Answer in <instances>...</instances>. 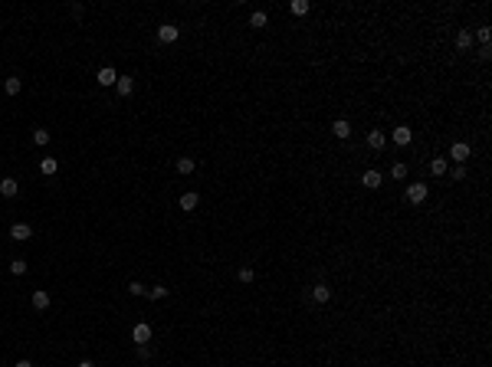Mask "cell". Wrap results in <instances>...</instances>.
I'll return each instance as SVG.
<instances>
[{"label": "cell", "instance_id": "cell-5", "mask_svg": "<svg viewBox=\"0 0 492 367\" xmlns=\"http://www.w3.org/2000/svg\"><path fill=\"white\" fill-rule=\"evenodd\" d=\"M95 82H99V86H115V82H118V72L112 69V66H102L99 76H95Z\"/></svg>", "mask_w": 492, "mask_h": 367}, {"label": "cell", "instance_id": "cell-14", "mask_svg": "<svg viewBox=\"0 0 492 367\" xmlns=\"http://www.w3.org/2000/svg\"><path fill=\"white\" fill-rule=\"evenodd\" d=\"M430 174H433V177H443L446 174V157H433V161H430Z\"/></svg>", "mask_w": 492, "mask_h": 367}, {"label": "cell", "instance_id": "cell-26", "mask_svg": "<svg viewBox=\"0 0 492 367\" xmlns=\"http://www.w3.org/2000/svg\"><path fill=\"white\" fill-rule=\"evenodd\" d=\"M33 141H36V144H49V131L46 128H36V131H33Z\"/></svg>", "mask_w": 492, "mask_h": 367}, {"label": "cell", "instance_id": "cell-21", "mask_svg": "<svg viewBox=\"0 0 492 367\" xmlns=\"http://www.w3.org/2000/svg\"><path fill=\"white\" fill-rule=\"evenodd\" d=\"M10 272H13V275H23L26 272V259H20V256L10 259Z\"/></svg>", "mask_w": 492, "mask_h": 367}, {"label": "cell", "instance_id": "cell-19", "mask_svg": "<svg viewBox=\"0 0 492 367\" xmlns=\"http://www.w3.org/2000/svg\"><path fill=\"white\" fill-rule=\"evenodd\" d=\"M174 167H177V174H190V171H194V157H177Z\"/></svg>", "mask_w": 492, "mask_h": 367}, {"label": "cell", "instance_id": "cell-16", "mask_svg": "<svg viewBox=\"0 0 492 367\" xmlns=\"http://www.w3.org/2000/svg\"><path fill=\"white\" fill-rule=\"evenodd\" d=\"M469 46H473V33L460 30V33H456V49H469Z\"/></svg>", "mask_w": 492, "mask_h": 367}, {"label": "cell", "instance_id": "cell-3", "mask_svg": "<svg viewBox=\"0 0 492 367\" xmlns=\"http://www.w3.org/2000/svg\"><path fill=\"white\" fill-rule=\"evenodd\" d=\"M469 154H473V148H469L466 141H456L453 148H450V157H453L456 164H463V161H466V157H469Z\"/></svg>", "mask_w": 492, "mask_h": 367}, {"label": "cell", "instance_id": "cell-11", "mask_svg": "<svg viewBox=\"0 0 492 367\" xmlns=\"http://www.w3.org/2000/svg\"><path fill=\"white\" fill-rule=\"evenodd\" d=\"M367 144H371L374 151H381L384 144H387V134L384 131H367Z\"/></svg>", "mask_w": 492, "mask_h": 367}, {"label": "cell", "instance_id": "cell-17", "mask_svg": "<svg viewBox=\"0 0 492 367\" xmlns=\"http://www.w3.org/2000/svg\"><path fill=\"white\" fill-rule=\"evenodd\" d=\"M312 298H315L319 305H325L328 298H331V292H328V285H315V289H312Z\"/></svg>", "mask_w": 492, "mask_h": 367}, {"label": "cell", "instance_id": "cell-23", "mask_svg": "<svg viewBox=\"0 0 492 367\" xmlns=\"http://www.w3.org/2000/svg\"><path fill=\"white\" fill-rule=\"evenodd\" d=\"M145 295H148L151 302H158V298H167V289H164V285H155V289H148Z\"/></svg>", "mask_w": 492, "mask_h": 367}, {"label": "cell", "instance_id": "cell-13", "mask_svg": "<svg viewBox=\"0 0 492 367\" xmlns=\"http://www.w3.org/2000/svg\"><path fill=\"white\" fill-rule=\"evenodd\" d=\"M331 134H335V138H348V134H351V125H348V122H344V118H338L335 125H331Z\"/></svg>", "mask_w": 492, "mask_h": 367}, {"label": "cell", "instance_id": "cell-32", "mask_svg": "<svg viewBox=\"0 0 492 367\" xmlns=\"http://www.w3.org/2000/svg\"><path fill=\"white\" fill-rule=\"evenodd\" d=\"M16 367H33V364H30V361H20V364H16Z\"/></svg>", "mask_w": 492, "mask_h": 367}, {"label": "cell", "instance_id": "cell-1", "mask_svg": "<svg viewBox=\"0 0 492 367\" xmlns=\"http://www.w3.org/2000/svg\"><path fill=\"white\" fill-rule=\"evenodd\" d=\"M177 36H180V30L174 23H161L158 26V43H174Z\"/></svg>", "mask_w": 492, "mask_h": 367}, {"label": "cell", "instance_id": "cell-22", "mask_svg": "<svg viewBox=\"0 0 492 367\" xmlns=\"http://www.w3.org/2000/svg\"><path fill=\"white\" fill-rule=\"evenodd\" d=\"M292 13H296V16H305V13H309V0H292Z\"/></svg>", "mask_w": 492, "mask_h": 367}, {"label": "cell", "instance_id": "cell-25", "mask_svg": "<svg viewBox=\"0 0 492 367\" xmlns=\"http://www.w3.org/2000/svg\"><path fill=\"white\" fill-rule=\"evenodd\" d=\"M250 26H256V30H263V26H266V13H263V10H256V13L250 16Z\"/></svg>", "mask_w": 492, "mask_h": 367}, {"label": "cell", "instance_id": "cell-20", "mask_svg": "<svg viewBox=\"0 0 492 367\" xmlns=\"http://www.w3.org/2000/svg\"><path fill=\"white\" fill-rule=\"evenodd\" d=\"M3 89H7V95H16L20 89H23V82H20V76H10V79H7V86H3Z\"/></svg>", "mask_w": 492, "mask_h": 367}, {"label": "cell", "instance_id": "cell-31", "mask_svg": "<svg viewBox=\"0 0 492 367\" xmlns=\"http://www.w3.org/2000/svg\"><path fill=\"white\" fill-rule=\"evenodd\" d=\"M79 367H95V364H92V361H79Z\"/></svg>", "mask_w": 492, "mask_h": 367}, {"label": "cell", "instance_id": "cell-24", "mask_svg": "<svg viewBox=\"0 0 492 367\" xmlns=\"http://www.w3.org/2000/svg\"><path fill=\"white\" fill-rule=\"evenodd\" d=\"M391 177L394 180H404L407 177V164H400V161H397V164H391Z\"/></svg>", "mask_w": 492, "mask_h": 367}, {"label": "cell", "instance_id": "cell-15", "mask_svg": "<svg viewBox=\"0 0 492 367\" xmlns=\"http://www.w3.org/2000/svg\"><path fill=\"white\" fill-rule=\"evenodd\" d=\"M33 308H36V312L49 308V292H33Z\"/></svg>", "mask_w": 492, "mask_h": 367}, {"label": "cell", "instance_id": "cell-7", "mask_svg": "<svg viewBox=\"0 0 492 367\" xmlns=\"http://www.w3.org/2000/svg\"><path fill=\"white\" fill-rule=\"evenodd\" d=\"M10 236H13L16 243H23V240H30V236H33V230L26 227V223H13V227H10Z\"/></svg>", "mask_w": 492, "mask_h": 367}, {"label": "cell", "instance_id": "cell-8", "mask_svg": "<svg viewBox=\"0 0 492 367\" xmlns=\"http://www.w3.org/2000/svg\"><path fill=\"white\" fill-rule=\"evenodd\" d=\"M16 190H20V184H16L13 177H3V180H0V197H16Z\"/></svg>", "mask_w": 492, "mask_h": 367}, {"label": "cell", "instance_id": "cell-6", "mask_svg": "<svg viewBox=\"0 0 492 367\" xmlns=\"http://www.w3.org/2000/svg\"><path fill=\"white\" fill-rule=\"evenodd\" d=\"M361 184H364L367 190H377V187H381V174H377L374 167H367V171L361 174Z\"/></svg>", "mask_w": 492, "mask_h": 367}, {"label": "cell", "instance_id": "cell-27", "mask_svg": "<svg viewBox=\"0 0 492 367\" xmlns=\"http://www.w3.org/2000/svg\"><path fill=\"white\" fill-rule=\"evenodd\" d=\"M489 39H492V30H489V26H479V43L489 46Z\"/></svg>", "mask_w": 492, "mask_h": 367}, {"label": "cell", "instance_id": "cell-12", "mask_svg": "<svg viewBox=\"0 0 492 367\" xmlns=\"http://www.w3.org/2000/svg\"><path fill=\"white\" fill-rule=\"evenodd\" d=\"M115 89H118V95H132V89H135V79H132V76H118Z\"/></svg>", "mask_w": 492, "mask_h": 367}, {"label": "cell", "instance_id": "cell-28", "mask_svg": "<svg viewBox=\"0 0 492 367\" xmlns=\"http://www.w3.org/2000/svg\"><path fill=\"white\" fill-rule=\"evenodd\" d=\"M236 279H240V282H253V269H250V266H243L240 272H236Z\"/></svg>", "mask_w": 492, "mask_h": 367}, {"label": "cell", "instance_id": "cell-9", "mask_svg": "<svg viewBox=\"0 0 492 367\" xmlns=\"http://www.w3.org/2000/svg\"><path fill=\"white\" fill-rule=\"evenodd\" d=\"M410 138H414V131L407 125H397L394 128V144H410Z\"/></svg>", "mask_w": 492, "mask_h": 367}, {"label": "cell", "instance_id": "cell-4", "mask_svg": "<svg viewBox=\"0 0 492 367\" xmlns=\"http://www.w3.org/2000/svg\"><path fill=\"white\" fill-rule=\"evenodd\" d=\"M427 194H430L427 184H410V187H407V200H410V203H423V200H427Z\"/></svg>", "mask_w": 492, "mask_h": 367}, {"label": "cell", "instance_id": "cell-30", "mask_svg": "<svg viewBox=\"0 0 492 367\" xmlns=\"http://www.w3.org/2000/svg\"><path fill=\"white\" fill-rule=\"evenodd\" d=\"M128 292H132V295H145V292H148V289H145L141 282H132V285H128Z\"/></svg>", "mask_w": 492, "mask_h": 367}, {"label": "cell", "instance_id": "cell-2", "mask_svg": "<svg viewBox=\"0 0 492 367\" xmlns=\"http://www.w3.org/2000/svg\"><path fill=\"white\" fill-rule=\"evenodd\" d=\"M132 341L138 344V348H141V344H148L151 341V325H145V321L135 325V328H132Z\"/></svg>", "mask_w": 492, "mask_h": 367}, {"label": "cell", "instance_id": "cell-18", "mask_svg": "<svg viewBox=\"0 0 492 367\" xmlns=\"http://www.w3.org/2000/svg\"><path fill=\"white\" fill-rule=\"evenodd\" d=\"M39 171L43 174H56L59 171V161H56V157H43V161H39Z\"/></svg>", "mask_w": 492, "mask_h": 367}, {"label": "cell", "instance_id": "cell-29", "mask_svg": "<svg viewBox=\"0 0 492 367\" xmlns=\"http://www.w3.org/2000/svg\"><path fill=\"white\" fill-rule=\"evenodd\" d=\"M450 177H453V180H466V167H463V164H456V167H453V174H450Z\"/></svg>", "mask_w": 492, "mask_h": 367}, {"label": "cell", "instance_id": "cell-10", "mask_svg": "<svg viewBox=\"0 0 492 367\" xmlns=\"http://www.w3.org/2000/svg\"><path fill=\"white\" fill-rule=\"evenodd\" d=\"M197 203H200V197H197L194 190H187V194H180V210H197Z\"/></svg>", "mask_w": 492, "mask_h": 367}]
</instances>
